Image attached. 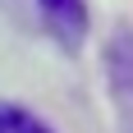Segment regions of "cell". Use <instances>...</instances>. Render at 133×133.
Returning a JSON list of instances; mask_svg holds the SVG:
<instances>
[{
	"instance_id": "obj_2",
	"label": "cell",
	"mask_w": 133,
	"mask_h": 133,
	"mask_svg": "<svg viewBox=\"0 0 133 133\" xmlns=\"http://www.w3.org/2000/svg\"><path fill=\"white\" fill-rule=\"evenodd\" d=\"M110 83H115V92L124 101H133V28H115V37H110Z\"/></svg>"
},
{
	"instance_id": "obj_1",
	"label": "cell",
	"mask_w": 133,
	"mask_h": 133,
	"mask_svg": "<svg viewBox=\"0 0 133 133\" xmlns=\"http://www.w3.org/2000/svg\"><path fill=\"white\" fill-rule=\"evenodd\" d=\"M41 23L64 51H78L87 37V0H37Z\"/></svg>"
},
{
	"instance_id": "obj_3",
	"label": "cell",
	"mask_w": 133,
	"mask_h": 133,
	"mask_svg": "<svg viewBox=\"0 0 133 133\" xmlns=\"http://www.w3.org/2000/svg\"><path fill=\"white\" fill-rule=\"evenodd\" d=\"M0 133H51V129L23 106H0Z\"/></svg>"
}]
</instances>
